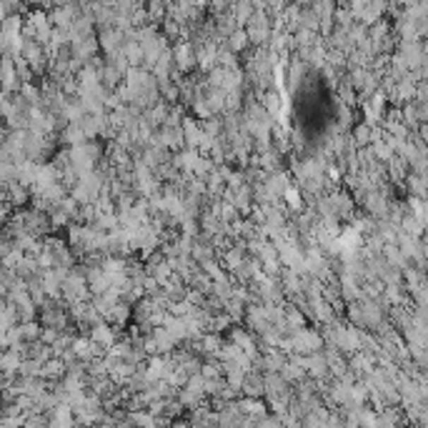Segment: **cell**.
I'll return each mask as SVG.
<instances>
[{
    "instance_id": "cell-5",
    "label": "cell",
    "mask_w": 428,
    "mask_h": 428,
    "mask_svg": "<svg viewBox=\"0 0 428 428\" xmlns=\"http://www.w3.org/2000/svg\"><path fill=\"white\" fill-rule=\"evenodd\" d=\"M123 55H126V61H128V66L131 68H141L143 66V48H141V43L138 40H133V38H126L123 40Z\"/></svg>"
},
{
    "instance_id": "cell-3",
    "label": "cell",
    "mask_w": 428,
    "mask_h": 428,
    "mask_svg": "<svg viewBox=\"0 0 428 428\" xmlns=\"http://www.w3.org/2000/svg\"><path fill=\"white\" fill-rule=\"evenodd\" d=\"M128 319H133V306L128 301H118L113 303V308L108 311V316H105V321L108 323H116V326H128Z\"/></svg>"
},
{
    "instance_id": "cell-4",
    "label": "cell",
    "mask_w": 428,
    "mask_h": 428,
    "mask_svg": "<svg viewBox=\"0 0 428 428\" xmlns=\"http://www.w3.org/2000/svg\"><path fill=\"white\" fill-rule=\"evenodd\" d=\"M406 176H408V163L403 158H398V155H393V158L386 163V178H388L391 183H403Z\"/></svg>"
},
{
    "instance_id": "cell-1",
    "label": "cell",
    "mask_w": 428,
    "mask_h": 428,
    "mask_svg": "<svg viewBox=\"0 0 428 428\" xmlns=\"http://www.w3.org/2000/svg\"><path fill=\"white\" fill-rule=\"evenodd\" d=\"M170 55H173V66L181 73H191L196 71V45L188 43V40H176L173 48H170Z\"/></svg>"
},
{
    "instance_id": "cell-7",
    "label": "cell",
    "mask_w": 428,
    "mask_h": 428,
    "mask_svg": "<svg viewBox=\"0 0 428 428\" xmlns=\"http://www.w3.org/2000/svg\"><path fill=\"white\" fill-rule=\"evenodd\" d=\"M348 136H351V141H353V145H356V148H363V145H368V143H371V126H368V123H363V121L353 123Z\"/></svg>"
},
{
    "instance_id": "cell-9",
    "label": "cell",
    "mask_w": 428,
    "mask_h": 428,
    "mask_svg": "<svg viewBox=\"0 0 428 428\" xmlns=\"http://www.w3.org/2000/svg\"><path fill=\"white\" fill-rule=\"evenodd\" d=\"M371 150H374V158L381 160V163H388L391 158H393V148H391L386 141H376L371 143Z\"/></svg>"
},
{
    "instance_id": "cell-6",
    "label": "cell",
    "mask_w": 428,
    "mask_h": 428,
    "mask_svg": "<svg viewBox=\"0 0 428 428\" xmlns=\"http://www.w3.org/2000/svg\"><path fill=\"white\" fill-rule=\"evenodd\" d=\"M225 45H228V48H231L236 55H243L248 48H251V43H248V35H246V30H243V28H236V30L225 38Z\"/></svg>"
},
{
    "instance_id": "cell-8",
    "label": "cell",
    "mask_w": 428,
    "mask_h": 428,
    "mask_svg": "<svg viewBox=\"0 0 428 428\" xmlns=\"http://www.w3.org/2000/svg\"><path fill=\"white\" fill-rule=\"evenodd\" d=\"M223 311L231 316L233 323H243V316H246V303L231 296L228 301H223Z\"/></svg>"
},
{
    "instance_id": "cell-2",
    "label": "cell",
    "mask_w": 428,
    "mask_h": 428,
    "mask_svg": "<svg viewBox=\"0 0 428 428\" xmlns=\"http://www.w3.org/2000/svg\"><path fill=\"white\" fill-rule=\"evenodd\" d=\"M0 88L6 90V93H18L20 90V78H18L16 71V61L8 53L0 55Z\"/></svg>"
}]
</instances>
